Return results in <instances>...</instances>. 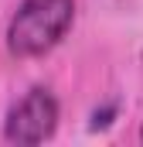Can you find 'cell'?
Here are the masks:
<instances>
[{"label": "cell", "mask_w": 143, "mask_h": 147, "mask_svg": "<svg viewBox=\"0 0 143 147\" xmlns=\"http://www.w3.org/2000/svg\"><path fill=\"white\" fill-rule=\"evenodd\" d=\"M75 0H24L7 24V51L17 58H37L68 34Z\"/></svg>", "instance_id": "6da1fadb"}, {"label": "cell", "mask_w": 143, "mask_h": 147, "mask_svg": "<svg viewBox=\"0 0 143 147\" xmlns=\"http://www.w3.org/2000/svg\"><path fill=\"white\" fill-rule=\"evenodd\" d=\"M58 127V99L48 89H31L21 103H14L3 120V140L17 147L44 144Z\"/></svg>", "instance_id": "7a4b0ae2"}, {"label": "cell", "mask_w": 143, "mask_h": 147, "mask_svg": "<svg viewBox=\"0 0 143 147\" xmlns=\"http://www.w3.org/2000/svg\"><path fill=\"white\" fill-rule=\"evenodd\" d=\"M140 140H143V127H140Z\"/></svg>", "instance_id": "3957f363"}]
</instances>
